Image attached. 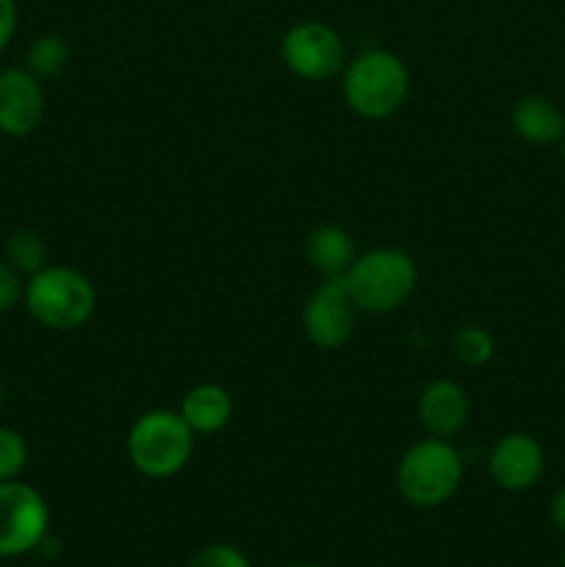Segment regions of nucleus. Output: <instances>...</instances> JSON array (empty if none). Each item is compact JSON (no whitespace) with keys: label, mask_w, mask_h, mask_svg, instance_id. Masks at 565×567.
Segmentation results:
<instances>
[{"label":"nucleus","mask_w":565,"mask_h":567,"mask_svg":"<svg viewBox=\"0 0 565 567\" xmlns=\"http://www.w3.org/2000/svg\"><path fill=\"white\" fill-rule=\"evenodd\" d=\"M358 313H393L419 288V266L404 249L377 247L358 255L343 275Z\"/></svg>","instance_id":"nucleus-1"},{"label":"nucleus","mask_w":565,"mask_h":567,"mask_svg":"<svg viewBox=\"0 0 565 567\" xmlns=\"http://www.w3.org/2000/svg\"><path fill=\"white\" fill-rule=\"evenodd\" d=\"M22 302L37 324L53 332H72L92 319L97 291L83 271L48 264L42 271L28 277Z\"/></svg>","instance_id":"nucleus-2"},{"label":"nucleus","mask_w":565,"mask_h":567,"mask_svg":"<svg viewBox=\"0 0 565 567\" xmlns=\"http://www.w3.org/2000/svg\"><path fill=\"white\" fill-rule=\"evenodd\" d=\"M343 100L363 120L393 116L410 94V70L391 50H366L343 66Z\"/></svg>","instance_id":"nucleus-3"},{"label":"nucleus","mask_w":565,"mask_h":567,"mask_svg":"<svg viewBox=\"0 0 565 567\" xmlns=\"http://www.w3.org/2000/svg\"><path fill=\"white\" fill-rule=\"evenodd\" d=\"M125 446L138 474L150 480H170L192 460L194 430L177 410H147L133 421Z\"/></svg>","instance_id":"nucleus-4"},{"label":"nucleus","mask_w":565,"mask_h":567,"mask_svg":"<svg viewBox=\"0 0 565 567\" xmlns=\"http://www.w3.org/2000/svg\"><path fill=\"white\" fill-rule=\"evenodd\" d=\"M463 457L446 437H427L402 454L397 487L413 507L432 509L446 504L463 482Z\"/></svg>","instance_id":"nucleus-5"},{"label":"nucleus","mask_w":565,"mask_h":567,"mask_svg":"<svg viewBox=\"0 0 565 567\" xmlns=\"http://www.w3.org/2000/svg\"><path fill=\"white\" fill-rule=\"evenodd\" d=\"M50 507L37 487L20 480L0 482V559L31 554L48 540Z\"/></svg>","instance_id":"nucleus-6"},{"label":"nucleus","mask_w":565,"mask_h":567,"mask_svg":"<svg viewBox=\"0 0 565 567\" xmlns=\"http://www.w3.org/2000/svg\"><path fill=\"white\" fill-rule=\"evenodd\" d=\"M282 64L302 81H327L347 66V44L341 33L319 20L297 22L280 42Z\"/></svg>","instance_id":"nucleus-7"},{"label":"nucleus","mask_w":565,"mask_h":567,"mask_svg":"<svg viewBox=\"0 0 565 567\" xmlns=\"http://www.w3.org/2000/svg\"><path fill=\"white\" fill-rule=\"evenodd\" d=\"M355 319H358V308L349 297L347 280L343 277H327L305 302L302 330L316 349L332 352V349H341L352 338Z\"/></svg>","instance_id":"nucleus-8"},{"label":"nucleus","mask_w":565,"mask_h":567,"mask_svg":"<svg viewBox=\"0 0 565 567\" xmlns=\"http://www.w3.org/2000/svg\"><path fill=\"white\" fill-rule=\"evenodd\" d=\"M44 116V89L25 66L0 70V133L11 138L31 136Z\"/></svg>","instance_id":"nucleus-9"},{"label":"nucleus","mask_w":565,"mask_h":567,"mask_svg":"<svg viewBox=\"0 0 565 567\" xmlns=\"http://www.w3.org/2000/svg\"><path fill=\"white\" fill-rule=\"evenodd\" d=\"M487 471L502 491H530L546 471V452L526 432H510V435L499 437L496 446L491 449Z\"/></svg>","instance_id":"nucleus-10"},{"label":"nucleus","mask_w":565,"mask_h":567,"mask_svg":"<svg viewBox=\"0 0 565 567\" xmlns=\"http://www.w3.org/2000/svg\"><path fill=\"white\" fill-rule=\"evenodd\" d=\"M471 404L452 380H432L419 396V421L432 437H454L469 424Z\"/></svg>","instance_id":"nucleus-11"},{"label":"nucleus","mask_w":565,"mask_h":567,"mask_svg":"<svg viewBox=\"0 0 565 567\" xmlns=\"http://www.w3.org/2000/svg\"><path fill=\"white\" fill-rule=\"evenodd\" d=\"M177 413L192 426L194 435H216L230 424L233 396L216 382H203L188 388Z\"/></svg>","instance_id":"nucleus-12"},{"label":"nucleus","mask_w":565,"mask_h":567,"mask_svg":"<svg viewBox=\"0 0 565 567\" xmlns=\"http://www.w3.org/2000/svg\"><path fill=\"white\" fill-rule=\"evenodd\" d=\"M305 258L321 277H343L358 258L352 233L338 225H319L305 238Z\"/></svg>","instance_id":"nucleus-13"},{"label":"nucleus","mask_w":565,"mask_h":567,"mask_svg":"<svg viewBox=\"0 0 565 567\" xmlns=\"http://www.w3.org/2000/svg\"><path fill=\"white\" fill-rule=\"evenodd\" d=\"M513 131L530 144H554L565 138V114L554 100L543 94H526L513 105Z\"/></svg>","instance_id":"nucleus-14"},{"label":"nucleus","mask_w":565,"mask_h":567,"mask_svg":"<svg viewBox=\"0 0 565 567\" xmlns=\"http://www.w3.org/2000/svg\"><path fill=\"white\" fill-rule=\"evenodd\" d=\"M70 59L72 50L66 39L59 37V33H44V37L33 39L31 48H28L25 70L37 75L39 81H50V78H59L70 66Z\"/></svg>","instance_id":"nucleus-15"},{"label":"nucleus","mask_w":565,"mask_h":567,"mask_svg":"<svg viewBox=\"0 0 565 567\" xmlns=\"http://www.w3.org/2000/svg\"><path fill=\"white\" fill-rule=\"evenodd\" d=\"M48 241H44L37 230L20 227V230H14L6 238V264L14 266L20 275H37V271H42L44 266H48Z\"/></svg>","instance_id":"nucleus-16"},{"label":"nucleus","mask_w":565,"mask_h":567,"mask_svg":"<svg viewBox=\"0 0 565 567\" xmlns=\"http://www.w3.org/2000/svg\"><path fill=\"white\" fill-rule=\"evenodd\" d=\"M452 352L460 363L465 365H485L491 363L493 354H496V341H493L491 332L480 324H465L463 330L454 332L452 338Z\"/></svg>","instance_id":"nucleus-17"},{"label":"nucleus","mask_w":565,"mask_h":567,"mask_svg":"<svg viewBox=\"0 0 565 567\" xmlns=\"http://www.w3.org/2000/svg\"><path fill=\"white\" fill-rule=\"evenodd\" d=\"M28 465V443L11 426H0V482L17 480Z\"/></svg>","instance_id":"nucleus-18"},{"label":"nucleus","mask_w":565,"mask_h":567,"mask_svg":"<svg viewBox=\"0 0 565 567\" xmlns=\"http://www.w3.org/2000/svg\"><path fill=\"white\" fill-rule=\"evenodd\" d=\"M188 567H253L249 559L244 557V551H238L236 546H227V543H210L203 546L192 559Z\"/></svg>","instance_id":"nucleus-19"},{"label":"nucleus","mask_w":565,"mask_h":567,"mask_svg":"<svg viewBox=\"0 0 565 567\" xmlns=\"http://www.w3.org/2000/svg\"><path fill=\"white\" fill-rule=\"evenodd\" d=\"M25 293L22 275L11 264L0 260V313H9Z\"/></svg>","instance_id":"nucleus-20"},{"label":"nucleus","mask_w":565,"mask_h":567,"mask_svg":"<svg viewBox=\"0 0 565 567\" xmlns=\"http://www.w3.org/2000/svg\"><path fill=\"white\" fill-rule=\"evenodd\" d=\"M17 33V3L14 0H0V53L11 44Z\"/></svg>","instance_id":"nucleus-21"},{"label":"nucleus","mask_w":565,"mask_h":567,"mask_svg":"<svg viewBox=\"0 0 565 567\" xmlns=\"http://www.w3.org/2000/svg\"><path fill=\"white\" fill-rule=\"evenodd\" d=\"M552 520H554V526H557V529L565 532V485L559 487V491L554 493V498H552Z\"/></svg>","instance_id":"nucleus-22"},{"label":"nucleus","mask_w":565,"mask_h":567,"mask_svg":"<svg viewBox=\"0 0 565 567\" xmlns=\"http://www.w3.org/2000/svg\"><path fill=\"white\" fill-rule=\"evenodd\" d=\"M288 567H321V565H310V563H299V565H288Z\"/></svg>","instance_id":"nucleus-23"},{"label":"nucleus","mask_w":565,"mask_h":567,"mask_svg":"<svg viewBox=\"0 0 565 567\" xmlns=\"http://www.w3.org/2000/svg\"><path fill=\"white\" fill-rule=\"evenodd\" d=\"M0 404H3V382H0Z\"/></svg>","instance_id":"nucleus-24"},{"label":"nucleus","mask_w":565,"mask_h":567,"mask_svg":"<svg viewBox=\"0 0 565 567\" xmlns=\"http://www.w3.org/2000/svg\"><path fill=\"white\" fill-rule=\"evenodd\" d=\"M559 563H563V567H565V546H563V557H559Z\"/></svg>","instance_id":"nucleus-25"},{"label":"nucleus","mask_w":565,"mask_h":567,"mask_svg":"<svg viewBox=\"0 0 565 567\" xmlns=\"http://www.w3.org/2000/svg\"><path fill=\"white\" fill-rule=\"evenodd\" d=\"M563 166H565V138H563Z\"/></svg>","instance_id":"nucleus-26"}]
</instances>
